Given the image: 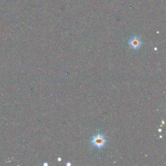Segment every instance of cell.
Wrapping results in <instances>:
<instances>
[{"label": "cell", "mask_w": 166, "mask_h": 166, "mask_svg": "<svg viewBox=\"0 0 166 166\" xmlns=\"http://www.w3.org/2000/svg\"><path fill=\"white\" fill-rule=\"evenodd\" d=\"M106 143L107 140L104 135L101 133H98L97 135L94 136L91 139V144L99 149H101L105 147Z\"/></svg>", "instance_id": "obj_1"}, {"label": "cell", "mask_w": 166, "mask_h": 166, "mask_svg": "<svg viewBox=\"0 0 166 166\" xmlns=\"http://www.w3.org/2000/svg\"><path fill=\"white\" fill-rule=\"evenodd\" d=\"M129 46L131 47L132 49H134V50H138L142 46V41L138 37L135 36L132 37L129 40Z\"/></svg>", "instance_id": "obj_2"}]
</instances>
